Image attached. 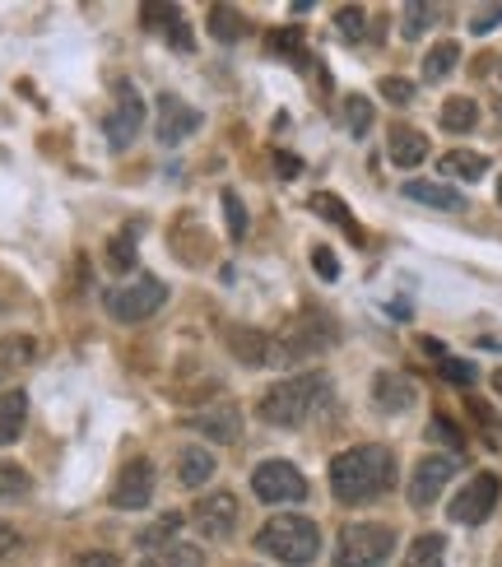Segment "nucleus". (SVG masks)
I'll return each instance as SVG.
<instances>
[{"label":"nucleus","mask_w":502,"mask_h":567,"mask_svg":"<svg viewBox=\"0 0 502 567\" xmlns=\"http://www.w3.org/2000/svg\"><path fill=\"white\" fill-rule=\"evenodd\" d=\"M396 488V456L391 446H377V442H363V446H349L330 461V493L335 503L345 507H358V503H372L381 493Z\"/></svg>","instance_id":"1"},{"label":"nucleus","mask_w":502,"mask_h":567,"mask_svg":"<svg viewBox=\"0 0 502 567\" xmlns=\"http://www.w3.org/2000/svg\"><path fill=\"white\" fill-rule=\"evenodd\" d=\"M330 400V377L326 372H298L275 382L266 395L256 400V414L270 423V429H298Z\"/></svg>","instance_id":"2"},{"label":"nucleus","mask_w":502,"mask_h":567,"mask_svg":"<svg viewBox=\"0 0 502 567\" xmlns=\"http://www.w3.org/2000/svg\"><path fill=\"white\" fill-rule=\"evenodd\" d=\"M256 549L270 554L284 567H307L321 554V526L313 516H298V512H275L266 526L256 530Z\"/></svg>","instance_id":"3"},{"label":"nucleus","mask_w":502,"mask_h":567,"mask_svg":"<svg viewBox=\"0 0 502 567\" xmlns=\"http://www.w3.org/2000/svg\"><path fill=\"white\" fill-rule=\"evenodd\" d=\"M335 340H340V330H335L330 317H321V312H303V317H294L289 326H284L279 336H270V363H303V359H317V353H326Z\"/></svg>","instance_id":"4"},{"label":"nucleus","mask_w":502,"mask_h":567,"mask_svg":"<svg viewBox=\"0 0 502 567\" xmlns=\"http://www.w3.org/2000/svg\"><path fill=\"white\" fill-rule=\"evenodd\" d=\"M396 554V530L381 522H349L335 539V567H381Z\"/></svg>","instance_id":"5"},{"label":"nucleus","mask_w":502,"mask_h":567,"mask_svg":"<svg viewBox=\"0 0 502 567\" xmlns=\"http://www.w3.org/2000/svg\"><path fill=\"white\" fill-rule=\"evenodd\" d=\"M163 302H167V284H163V279H154V275L126 279V284H116V289H107V293H103V307L112 312V321H122V326L150 321Z\"/></svg>","instance_id":"6"},{"label":"nucleus","mask_w":502,"mask_h":567,"mask_svg":"<svg viewBox=\"0 0 502 567\" xmlns=\"http://www.w3.org/2000/svg\"><path fill=\"white\" fill-rule=\"evenodd\" d=\"M252 493H256V503H270V507H284V503H303L307 498V480H303V470L289 465V461H260L252 470Z\"/></svg>","instance_id":"7"},{"label":"nucleus","mask_w":502,"mask_h":567,"mask_svg":"<svg viewBox=\"0 0 502 567\" xmlns=\"http://www.w3.org/2000/svg\"><path fill=\"white\" fill-rule=\"evenodd\" d=\"M498 498H502V484H498V475L493 470H480L457 498L447 503V516L457 526H484L489 516H493V507H498Z\"/></svg>","instance_id":"8"},{"label":"nucleus","mask_w":502,"mask_h":567,"mask_svg":"<svg viewBox=\"0 0 502 567\" xmlns=\"http://www.w3.org/2000/svg\"><path fill=\"white\" fill-rule=\"evenodd\" d=\"M140 126H145V103H140V93L131 89V80H116V99H112V112H107V145L112 150H126L131 140L140 135Z\"/></svg>","instance_id":"9"},{"label":"nucleus","mask_w":502,"mask_h":567,"mask_svg":"<svg viewBox=\"0 0 502 567\" xmlns=\"http://www.w3.org/2000/svg\"><path fill=\"white\" fill-rule=\"evenodd\" d=\"M116 512H145L154 503V461L135 456L122 465V475L112 484V498H107Z\"/></svg>","instance_id":"10"},{"label":"nucleus","mask_w":502,"mask_h":567,"mask_svg":"<svg viewBox=\"0 0 502 567\" xmlns=\"http://www.w3.org/2000/svg\"><path fill=\"white\" fill-rule=\"evenodd\" d=\"M457 475V456L438 452V456H423L414 461V475H410V507H433L442 498V488Z\"/></svg>","instance_id":"11"},{"label":"nucleus","mask_w":502,"mask_h":567,"mask_svg":"<svg viewBox=\"0 0 502 567\" xmlns=\"http://www.w3.org/2000/svg\"><path fill=\"white\" fill-rule=\"evenodd\" d=\"M237 498L233 493H209V498H201L196 503V512H191V522H196V530L205 535V539H228L233 530H237Z\"/></svg>","instance_id":"12"},{"label":"nucleus","mask_w":502,"mask_h":567,"mask_svg":"<svg viewBox=\"0 0 502 567\" xmlns=\"http://www.w3.org/2000/svg\"><path fill=\"white\" fill-rule=\"evenodd\" d=\"M158 145H182V140L191 135V131H201V112L191 107V103H182L177 93H163L158 99Z\"/></svg>","instance_id":"13"},{"label":"nucleus","mask_w":502,"mask_h":567,"mask_svg":"<svg viewBox=\"0 0 502 567\" xmlns=\"http://www.w3.org/2000/svg\"><path fill=\"white\" fill-rule=\"evenodd\" d=\"M224 344L237 363H247V368H266L270 363V336L266 330H252V326H228L224 330Z\"/></svg>","instance_id":"14"},{"label":"nucleus","mask_w":502,"mask_h":567,"mask_svg":"<svg viewBox=\"0 0 502 567\" xmlns=\"http://www.w3.org/2000/svg\"><path fill=\"white\" fill-rule=\"evenodd\" d=\"M372 405L381 414H404L414 405V382L400 377V372H377L372 377Z\"/></svg>","instance_id":"15"},{"label":"nucleus","mask_w":502,"mask_h":567,"mask_svg":"<svg viewBox=\"0 0 502 567\" xmlns=\"http://www.w3.org/2000/svg\"><path fill=\"white\" fill-rule=\"evenodd\" d=\"M186 429H196V433H205L209 442L228 446V442H237V437H243V410H237V405H219V410H205V414H196V419H191Z\"/></svg>","instance_id":"16"},{"label":"nucleus","mask_w":502,"mask_h":567,"mask_svg":"<svg viewBox=\"0 0 502 567\" xmlns=\"http://www.w3.org/2000/svg\"><path fill=\"white\" fill-rule=\"evenodd\" d=\"M404 200L428 205V209H447V215H461L465 209V196L447 182H404Z\"/></svg>","instance_id":"17"},{"label":"nucleus","mask_w":502,"mask_h":567,"mask_svg":"<svg viewBox=\"0 0 502 567\" xmlns=\"http://www.w3.org/2000/svg\"><path fill=\"white\" fill-rule=\"evenodd\" d=\"M387 154L396 168H419V163L428 158V135L414 131V126H391L387 135Z\"/></svg>","instance_id":"18"},{"label":"nucleus","mask_w":502,"mask_h":567,"mask_svg":"<svg viewBox=\"0 0 502 567\" xmlns=\"http://www.w3.org/2000/svg\"><path fill=\"white\" fill-rule=\"evenodd\" d=\"M214 480V452L209 446H182L177 452V484L182 488H205Z\"/></svg>","instance_id":"19"},{"label":"nucleus","mask_w":502,"mask_h":567,"mask_svg":"<svg viewBox=\"0 0 502 567\" xmlns=\"http://www.w3.org/2000/svg\"><path fill=\"white\" fill-rule=\"evenodd\" d=\"M140 23H145V29H163L167 42L182 47V52H191V33H186L177 6H140Z\"/></svg>","instance_id":"20"},{"label":"nucleus","mask_w":502,"mask_h":567,"mask_svg":"<svg viewBox=\"0 0 502 567\" xmlns=\"http://www.w3.org/2000/svg\"><path fill=\"white\" fill-rule=\"evenodd\" d=\"M29 419V391H0V446H14Z\"/></svg>","instance_id":"21"},{"label":"nucleus","mask_w":502,"mask_h":567,"mask_svg":"<svg viewBox=\"0 0 502 567\" xmlns=\"http://www.w3.org/2000/svg\"><path fill=\"white\" fill-rule=\"evenodd\" d=\"M438 168H442V177H451V182H480V177L489 173V158L474 154V150H447V154L438 158Z\"/></svg>","instance_id":"22"},{"label":"nucleus","mask_w":502,"mask_h":567,"mask_svg":"<svg viewBox=\"0 0 502 567\" xmlns=\"http://www.w3.org/2000/svg\"><path fill=\"white\" fill-rule=\"evenodd\" d=\"M419 349L428 353V359H433L438 363V372L447 377V382H457V386H474V377H480V372H474V363H465V359H451V353L438 344V340H419Z\"/></svg>","instance_id":"23"},{"label":"nucleus","mask_w":502,"mask_h":567,"mask_svg":"<svg viewBox=\"0 0 502 567\" xmlns=\"http://www.w3.org/2000/svg\"><path fill=\"white\" fill-rule=\"evenodd\" d=\"M474 126H480V103L465 99V93H457V99L442 103V131L451 135H470Z\"/></svg>","instance_id":"24"},{"label":"nucleus","mask_w":502,"mask_h":567,"mask_svg":"<svg viewBox=\"0 0 502 567\" xmlns=\"http://www.w3.org/2000/svg\"><path fill=\"white\" fill-rule=\"evenodd\" d=\"M33 359H38V340L33 336H6L0 340V382H6L10 372L29 368Z\"/></svg>","instance_id":"25"},{"label":"nucleus","mask_w":502,"mask_h":567,"mask_svg":"<svg viewBox=\"0 0 502 567\" xmlns=\"http://www.w3.org/2000/svg\"><path fill=\"white\" fill-rule=\"evenodd\" d=\"M307 205H313V215H321V219H330V224H340V228L349 233V238H354L358 247H363V228L354 224V215L345 209V200H340V196H326V192H317V196L307 200Z\"/></svg>","instance_id":"26"},{"label":"nucleus","mask_w":502,"mask_h":567,"mask_svg":"<svg viewBox=\"0 0 502 567\" xmlns=\"http://www.w3.org/2000/svg\"><path fill=\"white\" fill-rule=\"evenodd\" d=\"M404 567H447V539L433 535V530L414 535L410 554H404Z\"/></svg>","instance_id":"27"},{"label":"nucleus","mask_w":502,"mask_h":567,"mask_svg":"<svg viewBox=\"0 0 502 567\" xmlns=\"http://www.w3.org/2000/svg\"><path fill=\"white\" fill-rule=\"evenodd\" d=\"M457 61H461V47L457 42H438L433 52L423 56V80L428 84H438V80H447L451 70H457Z\"/></svg>","instance_id":"28"},{"label":"nucleus","mask_w":502,"mask_h":567,"mask_svg":"<svg viewBox=\"0 0 502 567\" xmlns=\"http://www.w3.org/2000/svg\"><path fill=\"white\" fill-rule=\"evenodd\" d=\"M29 493H33L29 470L14 461H0V503H19V498H29Z\"/></svg>","instance_id":"29"},{"label":"nucleus","mask_w":502,"mask_h":567,"mask_svg":"<svg viewBox=\"0 0 502 567\" xmlns=\"http://www.w3.org/2000/svg\"><path fill=\"white\" fill-rule=\"evenodd\" d=\"M140 567H205V554L196 549V545H167V549H158V554H150Z\"/></svg>","instance_id":"30"},{"label":"nucleus","mask_w":502,"mask_h":567,"mask_svg":"<svg viewBox=\"0 0 502 567\" xmlns=\"http://www.w3.org/2000/svg\"><path fill=\"white\" fill-rule=\"evenodd\" d=\"M177 535H182V516L167 512V516H158V522H154L145 535H140V549L158 554V549H167V545H177Z\"/></svg>","instance_id":"31"},{"label":"nucleus","mask_w":502,"mask_h":567,"mask_svg":"<svg viewBox=\"0 0 502 567\" xmlns=\"http://www.w3.org/2000/svg\"><path fill=\"white\" fill-rule=\"evenodd\" d=\"M209 33L219 38V42H237L247 33V23H243V14H237L233 6H214L209 10Z\"/></svg>","instance_id":"32"},{"label":"nucleus","mask_w":502,"mask_h":567,"mask_svg":"<svg viewBox=\"0 0 502 567\" xmlns=\"http://www.w3.org/2000/svg\"><path fill=\"white\" fill-rule=\"evenodd\" d=\"M107 266L116 275H131L135 270V228H122L116 238L107 243Z\"/></svg>","instance_id":"33"},{"label":"nucleus","mask_w":502,"mask_h":567,"mask_svg":"<svg viewBox=\"0 0 502 567\" xmlns=\"http://www.w3.org/2000/svg\"><path fill=\"white\" fill-rule=\"evenodd\" d=\"M345 126H349V135H358V140L368 135V126H372V103L363 99V93H349V99H345Z\"/></svg>","instance_id":"34"},{"label":"nucleus","mask_w":502,"mask_h":567,"mask_svg":"<svg viewBox=\"0 0 502 567\" xmlns=\"http://www.w3.org/2000/svg\"><path fill=\"white\" fill-rule=\"evenodd\" d=\"M442 19V6H404V38H419V33H428L433 23Z\"/></svg>","instance_id":"35"},{"label":"nucleus","mask_w":502,"mask_h":567,"mask_svg":"<svg viewBox=\"0 0 502 567\" xmlns=\"http://www.w3.org/2000/svg\"><path fill=\"white\" fill-rule=\"evenodd\" d=\"M266 47H270V56H289V61H303V56H307L298 29H275V33L266 38Z\"/></svg>","instance_id":"36"},{"label":"nucleus","mask_w":502,"mask_h":567,"mask_svg":"<svg viewBox=\"0 0 502 567\" xmlns=\"http://www.w3.org/2000/svg\"><path fill=\"white\" fill-rule=\"evenodd\" d=\"M335 29H340L349 42H363L368 38V14L358 10V6H345L340 14H335Z\"/></svg>","instance_id":"37"},{"label":"nucleus","mask_w":502,"mask_h":567,"mask_svg":"<svg viewBox=\"0 0 502 567\" xmlns=\"http://www.w3.org/2000/svg\"><path fill=\"white\" fill-rule=\"evenodd\" d=\"M428 437H433V442H442V446H451V456H457L461 446H465L461 429H457V423H451L447 414H433V423H428Z\"/></svg>","instance_id":"38"},{"label":"nucleus","mask_w":502,"mask_h":567,"mask_svg":"<svg viewBox=\"0 0 502 567\" xmlns=\"http://www.w3.org/2000/svg\"><path fill=\"white\" fill-rule=\"evenodd\" d=\"M224 219H228V238L237 243L247 233V209H243V200H237V192H224Z\"/></svg>","instance_id":"39"},{"label":"nucleus","mask_w":502,"mask_h":567,"mask_svg":"<svg viewBox=\"0 0 502 567\" xmlns=\"http://www.w3.org/2000/svg\"><path fill=\"white\" fill-rule=\"evenodd\" d=\"M377 89H381V99L396 103V107H404V103L414 99V84H410V80H400V75H387V80H381Z\"/></svg>","instance_id":"40"},{"label":"nucleus","mask_w":502,"mask_h":567,"mask_svg":"<svg viewBox=\"0 0 502 567\" xmlns=\"http://www.w3.org/2000/svg\"><path fill=\"white\" fill-rule=\"evenodd\" d=\"M313 266H317L321 279H340V256H335L330 247H317L313 251Z\"/></svg>","instance_id":"41"},{"label":"nucleus","mask_w":502,"mask_h":567,"mask_svg":"<svg viewBox=\"0 0 502 567\" xmlns=\"http://www.w3.org/2000/svg\"><path fill=\"white\" fill-rule=\"evenodd\" d=\"M502 23V6H484V10H474V19H470V33H493Z\"/></svg>","instance_id":"42"},{"label":"nucleus","mask_w":502,"mask_h":567,"mask_svg":"<svg viewBox=\"0 0 502 567\" xmlns=\"http://www.w3.org/2000/svg\"><path fill=\"white\" fill-rule=\"evenodd\" d=\"M75 567H122V558L107 554V549H89V554L75 558Z\"/></svg>","instance_id":"43"},{"label":"nucleus","mask_w":502,"mask_h":567,"mask_svg":"<svg viewBox=\"0 0 502 567\" xmlns=\"http://www.w3.org/2000/svg\"><path fill=\"white\" fill-rule=\"evenodd\" d=\"M19 545H23V535L10 526V522H0V558H10V554H19Z\"/></svg>","instance_id":"44"},{"label":"nucleus","mask_w":502,"mask_h":567,"mask_svg":"<svg viewBox=\"0 0 502 567\" xmlns=\"http://www.w3.org/2000/svg\"><path fill=\"white\" fill-rule=\"evenodd\" d=\"M275 163H279V177H298L303 173V163L294 154H275Z\"/></svg>","instance_id":"45"},{"label":"nucleus","mask_w":502,"mask_h":567,"mask_svg":"<svg viewBox=\"0 0 502 567\" xmlns=\"http://www.w3.org/2000/svg\"><path fill=\"white\" fill-rule=\"evenodd\" d=\"M493 391H498V395H502V368H498V372H493Z\"/></svg>","instance_id":"46"},{"label":"nucleus","mask_w":502,"mask_h":567,"mask_svg":"<svg viewBox=\"0 0 502 567\" xmlns=\"http://www.w3.org/2000/svg\"><path fill=\"white\" fill-rule=\"evenodd\" d=\"M10 302H14V298H6V293H0V307H10Z\"/></svg>","instance_id":"47"},{"label":"nucleus","mask_w":502,"mask_h":567,"mask_svg":"<svg viewBox=\"0 0 502 567\" xmlns=\"http://www.w3.org/2000/svg\"><path fill=\"white\" fill-rule=\"evenodd\" d=\"M498 200H502V177H498Z\"/></svg>","instance_id":"48"}]
</instances>
